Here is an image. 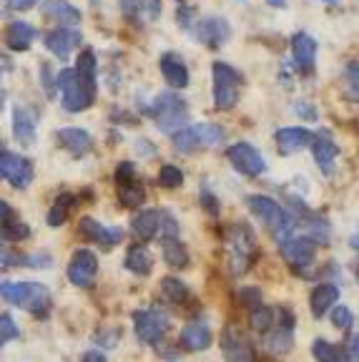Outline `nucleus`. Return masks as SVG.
Segmentation results:
<instances>
[{
    "label": "nucleus",
    "mask_w": 359,
    "mask_h": 362,
    "mask_svg": "<svg viewBox=\"0 0 359 362\" xmlns=\"http://www.w3.org/2000/svg\"><path fill=\"white\" fill-rule=\"evenodd\" d=\"M163 229V211L143 209L131 219V232L139 242H151L158 232Z\"/></svg>",
    "instance_id": "25"
},
{
    "label": "nucleus",
    "mask_w": 359,
    "mask_h": 362,
    "mask_svg": "<svg viewBox=\"0 0 359 362\" xmlns=\"http://www.w3.org/2000/svg\"><path fill=\"white\" fill-rule=\"evenodd\" d=\"M53 264L51 255H43V252H38V255H28V264L25 267H33V269H48V267Z\"/></svg>",
    "instance_id": "49"
},
{
    "label": "nucleus",
    "mask_w": 359,
    "mask_h": 362,
    "mask_svg": "<svg viewBox=\"0 0 359 362\" xmlns=\"http://www.w3.org/2000/svg\"><path fill=\"white\" fill-rule=\"evenodd\" d=\"M118 339H121V329H111V332L101 334V337H98V342H103L106 347H113L118 342Z\"/></svg>",
    "instance_id": "54"
},
{
    "label": "nucleus",
    "mask_w": 359,
    "mask_h": 362,
    "mask_svg": "<svg viewBox=\"0 0 359 362\" xmlns=\"http://www.w3.org/2000/svg\"><path fill=\"white\" fill-rule=\"evenodd\" d=\"M276 322V312L266 305H257L249 310V325L257 329L259 334H266Z\"/></svg>",
    "instance_id": "32"
},
{
    "label": "nucleus",
    "mask_w": 359,
    "mask_h": 362,
    "mask_svg": "<svg viewBox=\"0 0 359 362\" xmlns=\"http://www.w3.org/2000/svg\"><path fill=\"white\" fill-rule=\"evenodd\" d=\"M349 244H352L354 249H359V229H357V232H354V237L349 239Z\"/></svg>",
    "instance_id": "58"
},
{
    "label": "nucleus",
    "mask_w": 359,
    "mask_h": 362,
    "mask_svg": "<svg viewBox=\"0 0 359 362\" xmlns=\"http://www.w3.org/2000/svg\"><path fill=\"white\" fill-rule=\"evenodd\" d=\"M35 124H38V116H35L33 108H28V106L13 108V136H16L18 144H23V146H33Z\"/></svg>",
    "instance_id": "24"
},
{
    "label": "nucleus",
    "mask_w": 359,
    "mask_h": 362,
    "mask_svg": "<svg viewBox=\"0 0 359 362\" xmlns=\"http://www.w3.org/2000/svg\"><path fill=\"white\" fill-rule=\"evenodd\" d=\"M226 269L231 277H244L259 259V242L247 221H234L224 234Z\"/></svg>",
    "instance_id": "1"
},
{
    "label": "nucleus",
    "mask_w": 359,
    "mask_h": 362,
    "mask_svg": "<svg viewBox=\"0 0 359 362\" xmlns=\"http://www.w3.org/2000/svg\"><path fill=\"white\" fill-rule=\"evenodd\" d=\"M0 264L6 267H25L28 264V255H20V252H13L6 244H0Z\"/></svg>",
    "instance_id": "43"
},
{
    "label": "nucleus",
    "mask_w": 359,
    "mask_h": 362,
    "mask_svg": "<svg viewBox=\"0 0 359 362\" xmlns=\"http://www.w3.org/2000/svg\"><path fill=\"white\" fill-rule=\"evenodd\" d=\"M56 88L61 90V106L68 113H78L90 108V103L95 101V88L98 86L88 83L86 78H81L76 68H63L56 76Z\"/></svg>",
    "instance_id": "4"
},
{
    "label": "nucleus",
    "mask_w": 359,
    "mask_h": 362,
    "mask_svg": "<svg viewBox=\"0 0 359 362\" xmlns=\"http://www.w3.org/2000/svg\"><path fill=\"white\" fill-rule=\"evenodd\" d=\"M194 129H196V134H199L201 148L216 146V144L224 141V136H226V131L221 129L219 124H208V121H204V124H194Z\"/></svg>",
    "instance_id": "35"
},
{
    "label": "nucleus",
    "mask_w": 359,
    "mask_h": 362,
    "mask_svg": "<svg viewBox=\"0 0 359 362\" xmlns=\"http://www.w3.org/2000/svg\"><path fill=\"white\" fill-rule=\"evenodd\" d=\"M226 158H229V164L234 166L239 174L249 176V179H257V176H261L266 171V161H264V156H261V151L249 141L231 144V146L226 148Z\"/></svg>",
    "instance_id": "7"
},
{
    "label": "nucleus",
    "mask_w": 359,
    "mask_h": 362,
    "mask_svg": "<svg viewBox=\"0 0 359 362\" xmlns=\"http://www.w3.org/2000/svg\"><path fill=\"white\" fill-rule=\"evenodd\" d=\"M56 141L61 144V148H66L71 156L81 158L93 148V136L83 129H76V126H68V129H61L56 134Z\"/></svg>",
    "instance_id": "21"
},
{
    "label": "nucleus",
    "mask_w": 359,
    "mask_h": 362,
    "mask_svg": "<svg viewBox=\"0 0 359 362\" xmlns=\"http://www.w3.org/2000/svg\"><path fill=\"white\" fill-rule=\"evenodd\" d=\"M18 337V325L13 322L11 315H0V347Z\"/></svg>",
    "instance_id": "44"
},
{
    "label": "nucleus",
    "mask_w": 359,
    "mask_h": 362,
    "mask_svg": "<svg viewBox=\"0 0 359 362\" xmlns=\"http://www.w3.org/2000/svg\"><path fill=\"white\" fill-rule=\"evenodd\" d=\"M312 355H314L317 362H349L347 350H342L339 345H334V342H329L324 337H317L312 342Z\"/></svg>",
    "instance_id": "31"
},
{
    "label": "nucleus",
    "mask_w": 359,
    "mask_h": 362,
    "mask_svg": "<svg viewBox=\"0 0 359 362\" xmlns=\"http://www.w3.org/2000/svg\"><path fill=\"white\" fill-rule=\"evenodd\" d=\"M194 35H196L199 43H204L206 48H221V45L231 38V25H229L226 18L208 16V18L196 21V25H194Z\"/></svg>",
    "instance_id": "12"
},
{
    "label": "nucleus",
    "mask_w": 359,
    "mask_h": 362,
    "mask_svg": "<svg viewBox=\"0 0 359 362\" xmlns=\"http://www.w3.org/2000/svg\"><path fill=\"white\" fill-rule=\"evenodd\" d=\"M339 302V287L334 282H322L312 289L309 294V310L314 320H322L329 310H334V305Z\"/></svg>",
    "instance_id": "23"
},
{
    "label": "nucleus",
    "mask_w": 359,
    "mask_h": 362,
    "mask_svg": "<svg viewBox=\"0 0 359 362\" xmlns=\"http://www.w3.org/2000/svg\"><path fill=\"white\" fill-rule=\"evenodd\" d=\"M247 206L254 214V219H259L264 224V229L276 239V244L284 242L286 237H292L294 229V219L284 211L276 199L266 197V194H249L247 197Z\"/></svg>",
    "instance_id": "2"
},
{
    "label": "nucleus",
    "mask_w": 359,
    "mask_h": 362,
    "mask_svg": "<svg viewBox=\"0 0 359 362\" xmlns=\"http://www.w3.org/2000/svg\"><path fill=\"white\" fill-rule=\"evenodd\" d=\"M292 111L297 113L299 119H304V121H317V111H314V106L309 101H297L292 106Z\"/></svg>",
    "instance_id": "48"
},
{
    "label": "nucleus",
    "mask_w": 359,
    "mask_h": 362,
    "mask_svg": "<svg viewBox=\"0 0 359 362\" xmlns=\"http://www.w3.org/2000/svg\"><path fill=\"white\" fill-rule=\"evenodd\" d=\"M43 13L45 18H51L53 23H61V25H76V23H81V11L76 6H71L68 0H48Z\"/></svg>",
    "instance_id": "27"
},
{
    "label": "nucleus",
    "mask_w": 359,
    "mask_h": 362,
    "mask_svg": "<svg viewBox=\"0 0 359 362\" xmlns=\"http://www.w3.org/2000/svg\"><path fill=\"white\" fill-rule=\"evenodd\" d=\"M124 264H126V269L134 272V274H139V277H148V274L153 272V257L143 244H139V247L129 249Z\"/></svg>",
    "instance_id": "28"
},
{
    "label": "nucleus",
    "mask_w": 359,
    "mask_h": 362,
    "mask_svg": "<svg viewBox=\"0 0 359 362\" xmlns=\"http://www.w3.org/2000/svg\"><path fill=\"white\" fill-rule=\"evenodd\" d=\"M33 161L20 153H13V151H3L0 148V179L8 181L11 187L16 189H28L33 184Z\"/></svg>",
    "instance_id": "9"
},
{
    "label": "nucleus",
    "mask_w": 359,
    "mask_h": 362,
    "mask_svg": "<svg viewBox=\"0 0 359 362\" xmlns=\"http://www.w3.org/2000/svg\"><path fill=\"white\" fill-rule=\"evenodd\" d=\"M118 202L124 204V206H141V204L146 202V189L141 184L139 174L126 181H118Z\"/></svg>",
    "instance_id": "29"
},
{
    "label": "nucleus",
    "mask_w": 359,
    "mask_h": 362,
    "mask_svg": "<svg viewBox=\"0 0 359 362\" xmlns=\"http://www.w3.org/2000/svg\"><path fill=\"white\" fill-rule=\"evenodd\" d=\"M35 3H38V0H8V6H11L13 11H28Z\"/></svg>",
    "instance_id": "55"
},
{
    "label": "nucleus",
    "mask_w": 359,
    "mask_h": 362,
    "mask_svg": "<svg viewBox=\"0 0 359 362\" xmlns=\"http://www.w3.org/2000/svg\"><path fill=\"white\" fill-rule=\"evenodd\" d=\"M30 237V226L28 224H23V221H8V224H0V239L3 242H23V239H28Z\"/></svg>",
    "instance_id": "38"
},
{
    "label": "nucleus",
    "mask_w": 359,
    "mask_h": 362,
    "mask_svg": "<svg viewBox=\"0 0 359 362\" xmlns=\"http://www.w3.org/2000/svg\"><path fill=\"white\" fill-rule=\"evenodd\" d=\"M81 362H106V355H103V352H98V350H88V352H83Z\"/></svg>",
    "instance_id": "56"
},
{
    "label": "nucleus",
    "mask_w": 359,
    "mask_h": 362,
    "mask_svg": "<svg viewBox=\"0 0 359 362\" xmlns=\"http://www.w3.org/2000/svg\"><path fill=\"white\" fill-rule=\"evenodd\" d=\"M148 113L156 121L158 131L174 136L176 131H181L184 126H189V106L181 96L166 90V93H158V98L153 101V106L148 108Z\"/></svg>",
    "instance_id": "5"
},
{
    "label": "nucleus",
    "mask_w": 359,
    "mask_h": 362,
    "mask_svg": "<svg viewBox=\"0 0 359 362\" xmlns=\"http://www.w3.org/2000/svg\"><path fill=\"white\" fill-rule=\"evenodd\" d=\"M35 35H38V30H35L30 23L13 21L6 28V43L11 51H28L30 45H33Z\"/></svg>",
    "instance_id": "26"
},
{
    "label": "nucleus",
    "mask_w": 359,
    "mask_h": 362,
    "mask_svg": "<svg viewBox=\"0 0 359 362\" xmlns=\"http://www.w3.org/2000/svg\"><path fill=\"white\" fill-rule=\"evenodd\" d=\"M179 342H181V347L189 352H204L213 345V332L206 320H191V322L181 329Z\"/></svg>",
    "instance_id": "19"
},
{
    "label": "nucleus",
    "mask_w": 359,
    "mask_h": 362,
    "mask_svg": "<svg viewBox=\"0 0 359 362\" xmlns=\"http://www.w3.org/2000/svg\"><path fill=\"white\" fill-rule=\"evenodd\" d=\"M134 332L141 342L158 345L163 334L169 332V315L161 310H139L134 312Z\"/></svg>",
    "instance_id": "8"
},
{
    "label": "nucleus",
    "mask_w": 359,
    "mask_h": 362,
    "mask_svg": "<svg viewBox=\"0 0 359 362\" xmlns=\"http://www.w3.org/2000/svg\"><path fill=\"white\" fill-rule=\"evenodd\" d=\"M141 3H143V8H146L151 21H156V18L161 16V0H141Z\"/></svg>",
    "instance_id": "52"
},
{
    "label": "nucleus",
    "mask_w": 359,
    "mask_h": 362,
    "mask_svg": "<svg viewBox=\"0 0 359 362\" xmlns=\"http://www.w3.org/2000/svg\"><path fill=\"white\" fill-rule=\"evenodd\" d=\"M317 242L314 237H309V234H299V237H286L284 242H279V252L294 269H307V267L314 264V257H317Z\"/></svg>",
    "instance_id": "10"
},
{
    "label": "nucleus",
    "mask_w": 359,
    "mask_h": 362,
    "mask_svg": "<svg viewBox=\"0 0 359 362\" xmlns=\"http://www.w3.org/2000/svg\"><path fill=\"white\" fill-rule=\"evenodd\" d=\"M16 219V211H13V206L6 202V199H0V224H8V221Z\"/></svg>",
    "instance_id": "51"
},
{
    "label": "nucleus",
    "mask_w": 359,
    "mask_h": 362,
    "mask_svg": "<svg viewBox=\"0 0 359 362\" xmlns=\"http://www.w3.org/2000/svg\"><path fill=\"white\" fill-rule=\"evenodd\" d=\"M264 345L271 355H286L294 345V315L286 307H279V322L264 334Z\"/></svg>",
    "instance_id": "11"
},
{
    "label": "nucleus",
    "mask_w": 359,
    "mask_h": 362,
    "mask_svg": "<svg viewBox=\"0 0 359 362\" xmlns=\"http://www.w3.org/2000/svg\"><path fill=\"white\" fill-rule=\"evenodd\" d=\"M344 98L349 103H359V61H349L344 66Z\"/></svg>",
    "instance_id": "36"
},
{
    "label": "nucleus",
    "mask_w": 359,
    "mask_h": 362,
    "mask_svg": "<svg viewBox=\"0 0 359 362\" xmlns=\"http://www.w3.org/2000/svg\"><path fill=\"white\" fill-rule=\"evenodd\" d=\"M213 78V106L216 111H231L239 101V88H242V74L234 66L224 61H216L211 66Z\"/></svg>",
    "instance_id": "6"
},
{
    "label": "nucleus",
    "mask_w": 359,
    "mask_h": 362,
    "mask_svg": "<svg viewBox=\"0 0 359 362\" xmlns=\"http://www.w3.org/2000/svg\"><path fill=\"white\" fill-rule=\"evenodd\" d=\"M78 43H81V33L76 28H71V25H58L56 30L45 33V48L56 58H61V61H66L78 48Z\"/></svg>",
    "instance_id": "18"
},
{
    "label": "nucleus",
    "mask_w": 359,
    "mask_h": 362,
    "mask_svg": "<svg viewBox=\"0 0 359 362\" xmlns=\"http://www.w3.org/2000/svg\"><path fill=\"white\" fill-rule=\"evenodd\" d=\"M76 71H78V76L81 78H86L88 83H93V86H98L95 83V74H98V63H95V53L90 51H83L78 56V61H76Z\"/></svg>",
    "instance_id": "39"
},
{
    "label": "nucleus",
    "mask_w": 359,
    "mask_h": 362,
    "mask_svg": "<svg viewBox=\"0 0 359 362\" xmlns=\"http://www.w3.org/2000/svg\"><path fill=\"white\" fill-rule=\"evenodd\" d=\"M98 277V259H95L93 252L88 249H78L71 257V264H68V279L76 284V287H90Z\"/></svg>",
    "instance_id": "13"
},
{
    "label": "nucleus",
    "mask_w": 359,
    "mask_h": 362,
    "mask_svg": "<svg viewBox=\"0 0 359 362\" xmlns=\"http://www.w3.org/2000/svg\"><path fill=\"white\" fill-rule=\"evenodd\" d=\"M78 232H81V237H86L88 242L101 244V247H106V249L116 247V244L124 239V229H121V226H103L101 221L90 219V216H83V219L78 221Z\"/></svg>",
    "instance_id": "15"
},
{
    "label": "nucleus",
    "mask_w": 359,
    "mask_h": 362,
    "mask_svg": "<svg viewBox=\"0 0 359 362\" xmlns=\"http://www.w3.org/2000/svg\"><path fill=\"white\" fill-rule=\"evenodd\" d=\"M224 362H254V347L236 327H226L221 334Z\"/></svg>",
    "instance_id": "17"
},
{
    "label": "nucleus",
    "mask_w": 359,
    "mask_h": 362,
    "mask_svg": "<svg viewBox=\"0 0 359 362\" xmlns=\"http://www.w3.org/2000/svg\"><path fill=\"white\" fill-rule=\"evenodd\" d=\"M319 3H326V6H337V0H319Z\"/></svg>",
    "instance_id": "60"
},
{
    "label": "nucleus",
    "mask_w": 359,
    "mask_h": 362,
    "mask_svg": "<svg viewBox=\"0 0 359 362\" xmlns=\"http://www.w3.org/2000/svg\"><path fill=\"white\" fill-rule=\"evenodd\" d=\"M93 3H95V0H93Z\"/></svg>",
    "instance_id": "61"
},
{
    "label": "nucleus",
    "mask_w": 359,
    "mask_h": 362,
    "mask_svg": "<svg viewBox=\"0 0 359 362\" xmlns=\"http://www.w3.org/2000/svg\"><path fill=\"white\" fill-rule=\"evenodd\" d=\"M292 58L294 68H297L302 76H312L317 66V40L309 33L299 30L292 35Z\"/></svg>",
    "instance_id": "14"
},
{
    "label": "nucleus",
    "mask_w": 359,
    "mask_h": 362,
    "mask_svg": "<svg viewBox=\"0 0 359 362\" xmlns=\"http://www.w3.org/2000/svg\"><path fill=\"white\" fill-rule=\"evenodd\" d=\"M239 300H242V305L244 307H257V305H261V292L259 289H252V287H242L239 289Z\"/></svg>",
    "instance_id": "46"
},
{
    "label": "nucleus",
    "mask_w": 359,
    "mask_h": 362,
    "mask_svg": "<svg viewBox=\"0 0 359 362\" xmlns=\"http://www.w3.org/2000/svg\"><path fill=\"white\" fill-rule=\"evenodd\" d=\"M158 184H161L163 189L181 187V184H184V171L174 164H163L161 171H158Z\"/></svg>",
    "instance_id": "40"
},
{
    "label": "nucleus",
    "mask_w": 359,
    "mask_h": 362,
    "mask_svg": "<svg viewBox=\"0 0 359 362\" xmlns=\"http://www.w3.org/2000/svg\"><path fill=\"white\" fill-rule=\"evenodd\" d=\"M189 249L179 242V237H163V262L174 269L189 267Z\"/></svg>",
    "instance_id": "30"
},
{
    "label": "nucleus",
    "mask_w": 359,
    "mask_h": 362,
    "mask_svg": "<svg viewBox=\"0 0 359 362\" xmlns=\"http://www.w3.org/2000/svg\"><path fill=\"white\" fill-rule=\"evenodd\" d=\"M176 23L181 25V30H191L196 25V6L191 0L176 6Z\"/></svg>",
    "instance_id": "41"
},
{
    "label": "nucleus",
    "mask_w": 359,
    "mask_h": 362,
    "mask_svg": "<svg viewBox=\"0 0 359 362\" xmlns=\"http://www.w3.org/2000/svg\"><path fill=\"white\" fill-rule=\"evenodd\" d=\"M161 292L166 294L174 305H184V302H189V297H191L189 287L176 277H163L161 279Z\"/></svg>",
    "instance_id": "37"
},
{
    "label": "nucleus",
    "mask_w": 359,
    "mask_h": 362,
    "mask_svg": "<svg viewBox=\"0 0 359 362\" xmlns=\"http://www.w3.org/2000/svg\"><path fill=\"white\" fill-rule=\"evenodd\" d=\"M158 68H161L163 81L171 86V88H186L189 86V68H186L184 58L179 53H163L158 58Z\"/></svg>",
    "instance_id": "22"
},
{
    "label": "nucleus",
    "mask_w": 359,
    "mask_h": 362,
    "mask_svg": "<svg viewBox=\"0 0 359 362\" xmlns=\"http://www.w3.org/2000/svg\"><path fill=\"white\" fill-rule=\"evenodd\" d=\"M40 78H43V88L48 96H53V86H56L58 78H53L51 76V63H43V68H40Z\"/></svg>",
    "instance_id": "50"
},
{
    "label": "nucleus",
    "mask_w": 359,
    "mask_h": 362,
    "mask_svg": "<svg viewBox=\"0 0 359 362\" xmlns=\"http://www.w3.org/2000/svg\"><path fill=\"white\" fill-rule=\"evenodd\" d=\"M331 325L337 329H349L354 325V315L347 305H334L331 310Z\"/></svg>",
    "instance_id": "42"
},
{
    "label": "nucleus",
    "mask_w": 359,
    "mask_h": 362,
    "mask_svg": "<svg viewBox=\"0 0 359 362\" xmlns=\"http://www.w3.org/2000/svg\"><path fill=\"white\" fill-rule=\"evenodd\" d=\"M3 103H6V90H3V83H0V108H3Z\"/></svg>",
    "instance_id": "59"
},
{
    "label": "nucleus",
    "mask_w": 359,
    "mask_h": 362,
    "mask_svg": "<svg viewBox=\"0 0 359 362\" xmlns=\"http://www.w3.org/2000/svg\"><path fill=\"white\" fill-rule=\"evenodd\" d=\"M121 11H124V16L129 18L134 25H139L141 21V6L139 0H121Z\"/></svg>",
    "instance_id": "47"
},
{
    "label": "nucleus",
    "mask_w": 359,
    "mask_h": 362,
    "mask_svg": "<svg viewBox=\"0 0 359 362\" xmlns=\"http://www.w3.org/2000/svg\"><path fill=\"white\" fill-rule=\"evenodd\" d=\"M0 297L11 305L28 310L33 315L45 317L51 310V292L45 284L38 282H3L0 284Z\"/></svg>",
    "instance_id": "3"
},
{
    "label": "nucleus",
    "mask_w": 359,
    "mask_h": 362,
    "mask_svg": "<svg viewBox=\"0 0 359 362\" xmlns=\"http://www.w3.org/2000/svg\"><path fill=\"white\" fill-rule=\"evenodd\" d=\"M174 148L179 153H194L196 148H201V141H199V134H196V129H194V124L184 126L181 131H176L174 134Z\"/></svg>",
    "instance_id": "33"
},
{
    "label": "nucleus",
    "mask_w": 359,
    "mask_h": 362,
    "mask_svg": "<svg viewBox=\"0 0 359 362\" xmlns=\"http://www.w3.org/2000/svg\"><path fill=\"white\" fill-rule=\"evenodd\" d=\"M276 139V148L284 156H292V153H299L304 148H312V141H314V134L309 129H302V126H286V129H279L274 134Z\"/></svg>",
    "instance_id": "16"
},
{
    "label": "nucleus",
    "mask_w": 359,
    "mask_h": 362,
    "mask_svg": "<svg viewBox=\"0 0 359 362\" xmlns=\"http://www.w3.org/2000/svg\"><path fill=\"white\" fill-rule=\"evenodd\" d=\"M312 153H314V161L319 166L322 174L329 176L334 171V164H337V156H339V146L331 141V136L326 131H319L314 134V141H312Z\"/></svg>",
    "instance_id": "20"
},
{
    "label": "nucleus",
    "mask_w": 359,
    "mask_h": 362,
    "mask_svg": "<svg viewBox=\"0 0 359 362\" xmlns=\"http://www.w3.org/2000/svg\"><path fill=\"white\" fill-rule=\"evenodd\" d=\"M266 3H269L271 8H281V11L286 8V0H266Z\"/></svg>",
    "instance_id": "57"
},
{
    "label": "nucleus",
    "mask_w": 359,
    "mask_h": 362,
    "mask_svg": "<svg viewBox=\"0 0 359 362\" xmlns=\"http://www.w3.org/2000/svg\"><path fill=\"white\" fill-rule=\"evenodd\" d=\"M347 355L352 357V360L359 362V332H354L352 337H349V342H347Z\"/></svg>",
    "instance_id": "53"
},
{
    "label": "nucleus",
    "mask_w": 359,
    "mask_h": 362,
    "mask_svg": "<svg viewBox=\"0 0 359 362\" xmlns=\"http://www.w3.org/2000/svg\"><path fill=\"white\" fill-rule=\"evenodd\" d=\"M199 204H201L204 211H206L208 216H219V199L213 197L208 189H201V194H199Z\"/></svg>",
    "instance_id": "45"
},
{
    "label": "nucleus",
    "mask_w": 359,
    "mask_h": 362,
    "mask_svg": "<svg viewBox=\"0 0 359 362\" xmlns=\"http://www.w3.org/2000/svg\"><path fill=\"white\" fill-rule=\"evenodd\" d=\"M73 204H76L73 194H61L56 199V204H53V209L48 211V226H61L68 219L71 209H73Z\"/></svg>",
    "instance_id": "34"
}]
</instances>
